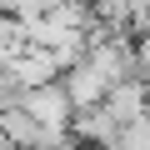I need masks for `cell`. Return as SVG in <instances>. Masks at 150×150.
<instances>
[{
    "label": "cell",
    "mask_w": 150,
    "mask_h": 150,
    "mask_svg": "<svg viewBox=\"0 0 150 150\" xmlns=\"http://www.w3.org/2000/svg\"><path fill=\"white\" fill-rule=\"evenodd\" d=\"M20 110H25V115L35 120V130H40L45 150H70V125H75V100L65 95V85H60V80L20 90Z\"/></svg>",
    "instance_id": "obj_1"
}]
</instances>
